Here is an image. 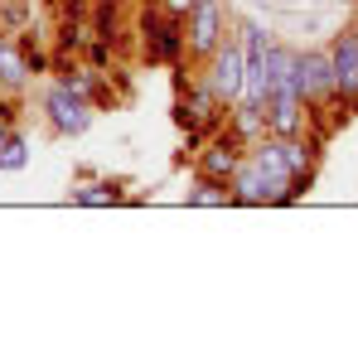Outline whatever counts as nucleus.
Listing matches in <instances>:
<instances>
[{"mask_svg": "<svg viewBox=\"0 0 358 339\" xmlns=\"http://www.w3.org/2000/svg\"><path fill=\"white\" fill-rule=\"evenodd\" d=\"M296 88L305 97V107H320V102H339V78H334V58L329 54H300L296 68Z\"/></svg>", "mask_w": 358, "mask_h": 339, "instance_id": "obj_1", "label": "nucleus"}, {"mask_svg": "<svg viewBox=\"0 0 358 339\" xmlns=\"http://www.w3.org/2000/svg\"><path fill=\"white\" fill-rule=\"evenodd\" d=\"M242 73H247V49H242L238 39H223V44L213 49V73H208V88L218 92L223 107H238Z\"/></svg>", "mask_w": 358, "mask_h": 339, "instance_id": "obj_2", "label": "nucleus"}, {"mask_svg": "<svg viewBox=\"0 0 358 339\" xmlns=\"http://www.w3.org/2000/svg\"><path fill=\"white\" fill-rule=\"evenodd\" d=\"M44 112H49V121H54V131H63V136H83V131H87V121H92V107H87V97H83V92H73L68 83L49 88V97H44Z\"/></svg>", "mask_w": 358, "mask_h": 339, "instance_id": "obj_3", "label": "nucleus"}, {"mask_svg": "<svg viewBox=\"0 0 358 339\" xmlns=\"http://www.w3.org/2000/svg\"><path fill=\"white\" fill-rule=\"evenodd\" d=\"M189 54L199 58H213V49L223 44V10L213 5V0H199L194 10H189Z\"/></svg>", "mask_w": 358, "mask_h": 339, "instance_id": "obj_4", "label": "nucleus"}, {"mask_svg": "<svg viewBox=\"0 0 358 339\" xmlns=\"http://www.w3.org/2000/svg\"><path fill=\"white\" fill-rule=\"evenodd\" d=\"M329 58H334V78H339V102H358V29H344L329 44Z\"/></svg>", "mask_w": 358, "mask_h": 339, "instance_id": "obj_5", "label": "nucleus"}, {"mask_svg": "<svg viewBox=\"0 0 358 339\" xmlns=\"http://www.w3.org/2000/svg\"><path fill=\"white\" fill-rule=\"evenodd\" d=\"M145 34H150V54L155 58H179L184 44H189V34L179 29V15H170V10H165V20L145 15Z\"/></svg>", "mask_w": 358, "mask_h": 339, "instance_id": "obj_6", "label": "nucleus"}, {"mask_svg": "<svg viewBox=\"0 0 358 339\" xmlns=\"http://www.w3.org/2000/svg\"><path fill=\"white\" fill-rule=\"evenodd\" d=\"M242 155L233 141H213V146H203V155H199V174L203 179H223V184H233V174H238Z\"/></svg>", "mask_w": 358, "mask_h": 339, "instance_id": "obj_7", "label": "nucleus"}, {"mask_svg": "<svg viewBox=\"0 0 358 339\" xmlns=\"http://www.w3.org/2000/svg\"><path fill=\"white\" fill-rule=\"evenodd\" d=\"M233 199L238 204H266L271 199V184H266V174H262L257 160L238 165V174H233Z\"/></svg>", "mask_w": 358, "mask_h": 339, "instance_id": "obj_8", "label": "nucleus"}, {"mask_svg": "<svg viewBox=\"0 0 358 339\" xmlns=\"http://www.w3.org/2000/svg\"><path fill=\"white\" fill-rule=\"evenodd\" d=\"M24 78H29V58H20L10 39H0V88H20Z\"/></svg>", "mask_w": 358, "mask_h": 339, "instance_id": "obj_9", "label": "nucleus"}, {"mask_svg": "<svg viewBox=\"0 0 358 339\" xmlns=\"http://www.w3.org/2000/svg\"><path fill=\"white\" fill-rule=\"evenodd\" d=\"M228 199H233V194L223 189V179H203V174H199V189H189V204H194V209H218V204H228Z\"/></svg>", "mask_w": 358, "mask_h": 339, "instance_id": "obj_10", "label": "nucleus"}, {"mask_svg": "<svg viewBox=\"0 0 358 339\" xmlns=\"http://www.w3.org/2000/svg\"><path fill=\"white\" fill-rule=\"evenodd\" d=\"M24 165H29V146H24V136L10 131L0 141V170H24Z\"/></svg>", "mask_w": 358, "mask_h": 339, "instance_id": "obj_11", "label": "nucleus"}, {"mask_svg": "<svg viewBox=\"0 0 358 339\" xmlns=\"http://www.w3.org/2000/svg\"><path fill=\"white\" fill-rule=\"evenodd\" d=\"M281 141V155H286V165H291V174H300V179H310V151L300 146L296 136H276Z\"/></svg>", "mask_w": 358, "mask_h": 339, "instance_id": "obj_12", "label": "nucleus"}, {"mask_svg": "<svg viewBox=\"0 0 358 339\" xmlns=\"http://www.w3.org/2000/svg\"><path fill=\"white\" fill-rule=\"evenodd\" d=\"M117 199V189H107V184H87V189H73V204H112Z\"/></svg>", "mask_w": 358, "mask_h": 339, "instance_id": "obj_13", "label": "nucleus"}, {"mask_svg": "<svg viewBox=\"0 0 358 339\" xmlns=\"http://www.w3.org/2000/svg\"><path fill=\"white\" fill-rule=\"evenodd\" d=\"M194 5H199V0H160V10H170V15H179V20H189Z\"/></svg>", "mask_w": 358, "mask_h": 339, "instance_id": "obj_14", "label": "nucleus"}]
</instances>
